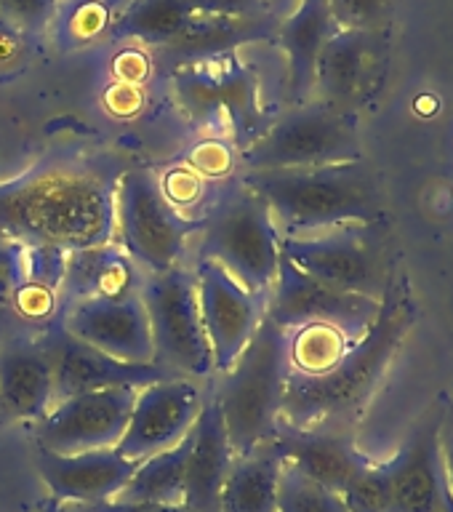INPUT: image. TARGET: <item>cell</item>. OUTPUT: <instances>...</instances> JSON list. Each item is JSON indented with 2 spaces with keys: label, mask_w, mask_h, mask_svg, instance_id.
<instances>
[{
  "label": "cell",
  "mask_w": 453,
  "mask_h": 512,
  "mask_svg": "<svg viewBox=\"0 0 453 512\" xmlns=\"http://www.w3.org/2000/svg\"><path fill=\"white\" fill-rule=\"evenodd\" d=\"M283 459L272 443L235 456L222 488V512H278Z\"/></svg>",
  "instance_id": "25"
},
{
  "label": "cell",
  "mask_w": 453,
  "mask_h": 512,
  "mask_svg": "<svg viewBox=\"0 0 453 512\" xmlns=\"http://www.w3.org/2000/svg\"><path fill=\"white\" fill-rule=\"evenodd\" d=\"M59 0H0V14L22 32H43L54 22Z\"/></svg>",
  "instance_id": "33"
},
{
  "label": "cell",
  "mask_w": 453,
  "mask_h": 512,
  "mask_svg": "<svg viewBox=\"0 0 453 512\" xmlns=\"http://www.w3.org/2000/svg\"><path fill=\"white\" fill-rule=\"evenodd\" d=\"M22 38L24 32L16 30L14 24H8L6 19L0 22V64L14 62L22 54Z\"/></svg>",
  "instance_id": "37"
},
{
  "label": "cell",
  "mask_w": 453,
  "mask_h": 512,
  "mask_svg": "<svg viewBox=\"0 0 453 512\" xmlns=\"http://www.w3.org/2000/svg\"><path fill=\"white\" fill-rule=\"evenodd\" d=\"M200 259L222 264L254 294H270L280 264V232L270 208L243 182L232 184L203 216Z\"/></svg>",
  "instance_id": "5"
},
{
  "label": "cell",
  "mask_w": 453,
  "mask_h": 512,
  "mask_svg": "<svg viewBox=\"0 0 453 512\" xmlns=\"http://www.w3.org/2000/svg\"><path fill=\"white\" fill-rule=\"evenodd\" d=\"M387 70L384 30H336L315 64L312 99L342 112L371 99Z\"/></svg>",
  "instance_id": "14"
},
{
  "label": "cell",
  "mask_w": 453,
  "mask_h": 512,
  "mask_svg": "<svg viewBox=\"0 0 453 512\" xmlns=\"http://www.w3.org/2000/svg\"><path fill=\"white\" fill-rule=\"evenodd\" d=\"M334 32L336 24L328 0H299L294 14L275 30L280 48L286 51L288 96L294 104L312 99L315 64Z\"/></svg>",
  "instance_id": "23"
},
{
  "label": "cell",
  "mask_w": 453,
  "mask_h": 512,
  "mask_svg": "<svg viewBox=\"0 0 453 512\" xmlns=\"http://www.w3.org/2000/svg\"><path fill=\"white\" fill-rule=\"evenodd\" d=\"M136 392V387H104L56 400L38 422V448L62 456L115 448L128 427Z\"/></svg>",
  "instance_id": "11"
},
{
  "label": "cell",
  "mask_w": 453,
  "mask_h": 512,
  "mask_svg": "<svg viewBox=\"0 0 453 512\" xmlns=\"http://www.w3.org/2000/svg\"><path fill=\"white\" fill-rule=\"evenodd\" d=\"M144 275L147 272L118 243L70 251L59 288V310L80 299H118L139 294Z\"/></svg>",
  "instance_id": "22"
},
{
  "label": "cell",
  "mask_w": 453,
  "mask_h": 512,
  "mask_svg": "<svg viewBox=\"0 0 453 512\" xmlns=\"http://www.w3.org/2000/svg\"><path fill=\"white\" fill-rule=\"evenodd\" d=\"M192 272L198 286L200 320L214 355V371L224 374L246 350L256 328L262 326L267 296L248 291L222 264L211 259H198V267Z\"/></svg>",
  "instance_id": "13"
},
{
  "label": "cell",
  "mask_w": 453,
  "mask_h": 512,
  "mask_svg": "<svg viewBox=\"0 0 453 512\" xmlns=\"http://www.w3.org/2000/svg\"><path fill=\"white\" fill-rule=\"evenodd\" d=\"M150 315L155 360L171 374L206 379L214 374V355L200 320L195 272L184 264L163 272H147L139 288Z\"/></svg>",
  "instance_id": "9"
},
{
  "label": "cell",
  "mask_w": 453,
  "mask_h": 512,
  "mask_svg": "<svg viewBox=\"0 0 453 512\" xmlns=\"http://www.w3.org/2000/svg\"><path fill=\"white\" fill-rule=\"evenodd\" d=\"M275 27L267 16H192L184 24L182 32L174 40H168L166 46L155 48L160 64H190L214 59L227 51L256 40L272 38Z\"/></svg>",
  "instance_id": "24"
},
{
  "label": "cell",
  "mask_w": 453,
  "mask_h": 512,
  "mask_svg": "<svg viewBox=\"0 0 453 512\" xmlns=\"http://www.w3.org/2000/svg\"><path fill=\"white\" fill-rule=\"evenodd\" d=\"M448 400L440 398L411 427L406 443L387 462L392 486V512H435L443 488L446 467L440 448V427Z\"/></svg>",
  "instance_id": "17"
},
{
  "label": "cell",
  "mask_w": 453,
  "mask_h": 512,
  "mask_svg": "<svg viewBox=\"0 0 453 512\" xmlns=\"http://www.w3.org/2000/svg\"><path fill=\"white\" fill-rule=\"evenodd\" d=\"M350 512H392V486L387 462H371L342 491Z\"/></svg>",
  "instance_id": "31"
},
{
  "label": "cell",
  "mask_w": 453,
  "mask_h": 512,
  "mask_svg": "<svg viewBox=\"0 0 453 512\" xmlns=\"http://www.w3.org/2000/svg\"><path fill=\"white\" fill-rule=\"evenodd\" d=\"M38 342L46 352L54 374V398L64 400L80 392L104 390V387H136L142 390L147 384L176 379L160 363H123L91 344L80 342L54 318L43 331H38Z\"/></svg>",
  "instance_id": "12"
},
{
  "label": "cell",
  "mask_w": 453,
  "mask_h": 512,
  "mask_svg": "<svg viewBox=\"0 0 453 512\" xmlns=\"http://www.w3.org/2000/svg\"><path fill=\"white\" fill-rule=\"evenodd\" d=\"M347 336L334 326H323V323H312L288 331V360H291V371L299 374H320L342 358L344 352L350 350Z\"/></svg>",
  "instance_id": "29"
},
{
  "label": "cell",
  "mask_w": 453,
  "mask_h": 512,
  "mask_svg": "<svg viewBox=\"0 0 453 512\" xmlns=\"http://www.w3.org/2000/svg\"><path fill=\"white\" fill-rule=\"evenodd\" d=\"M115 190L107 171L48 163L0 184V235L64 254L112 243Z\"/></svg>",
  "instance_id": "1"
},
{
  "label": "cell",
  "mask_w": 453,
  "mask_h": 512,
  "mask_svg": "<svg viewBox=\"0 0 453 512\" xmlns=\"http://www.w3.org/2000/svg\"><path fill=\"white\" fill-rule=\"evenodd\" d=\"M288 374V331L264 318L214 392L235 456L272 440L283 416Z\"/></svg>",
  "instance_id": "4"
},
{
  "label": "cell",
  "mask_w": 453,
  "mask_h": 512,
  "mask_svg": "<svg viewBox=\"0 0 453 512\" xmlns=\"http://www.w3.org/2000/svg\"><path fill=\"white\" fill-rule=\"evenodd\" d=\"M190 435L192 448L187 462L184 504L195 512H222V488L235 462V451L227 438L222 408L216 403L214 392L203 400Z\"/></svg>",
  "instance_id": "21"
},
{
  "label": "cell",
  "mask_w": 453,
  "mask_h": 512,
  "mask_svg": "<svg viewBox=\"0 0 453 512\" xmlns=\"http://www.w3.org/2000/svg\"><path fill=\"white\" fill-rule=\"evenodd\" d=\"M203 400L198 379L176 376L147 384L136 392L134 411L115 451L131 462H144L147 456L174 448L192 430Z\"/></svg>",
  "instance_id": "15"
},
{
  "label": "cell",
  "mask_w": 453,
  "mask_h": 512,
  "mask_svg": "<svg viewBox=\"0 0 453 512\" xmlns=\"http://www.w3.org/2000/svg\"><path fill=\"white\" fill-rule=\"evenodd\" d=\"M264 0H187L195 16H262Z\"/></svg>",
  "instance_id": "34"
},
{
  "label": "cell",
  "mask_w": 453,
  "mask_h": 512,
  "mask_svg": "<svg viewBox=\"0 0 453 512\" xmlns=\"http://www.w3.org/2000/svg\"><path fill=\"white\" fill-rule=\"evenodd\" d=\"M56 318L80 342L123 363H158L152 342L150 315L142 294L118 299H80L59 310Z\"/></svg>",
  "instance_id": "16"
},
{
  "label": "cell",
  "mask_w": 453,
  "mask_h": 512,
  "mask_svg": "<svg viewBox=\"0 0 453 512\" xmlns=\"http://www.w3.org/2000/svg\"><path fill=\"white\" fill-rule=\"evenodd\" d=\"M278 512H350L342 494L304 478L302 472L283 464L278 483Z\"/></svg>",
  "instance_id": "30"
},
{
  "label": "cell",
  "mask_w": 453,
  "mask_h": 512,
  "mask_svg": "<svg viewBox=\"0 0 453 512\" xmlns=\"http://www.w3.org/2000/svg\"><path fill=\"white\" fill-rule=\"evenodd\" d=\"M336 30H384L390 0H328Z\"/></svg>",
  "instance_id": "32"
},
{
  "label": "cell",
  "mask_w": 453,
  "mask_h": 512,
  "mask_svg": "<svg viewBox=\"0 0 453 512\" xmlns=\"http://www.w3.org/2000/svg\"><path fill=\"white\" fill-rule=\"evenodd\" d=\"M270 443L283 464L336 494L374 462L355 446L347 427H291L280 422Z\"/></svg>",
  "instance_id": "18"
},
{
  "label": "cell",
  "mask_w": 453,
  "mask_h": 512,
  "mask_svg": "<svg viewBox=\"0 0 453 512\" xmlns=\"http://www.w3.org/2000/svg\"><path fill=\"white\" fill-rule=\"evenodd\" d=\"M51 512H75V510H72L70 504H56V507Z\"/></svg>",
  "instance_id": "39"
},
{
  "label": "cell",
  "mask_w": 453,
  "mask_h": 512,
  "mask_svg": "<svg viewBox=\"0 0 453 512\" xmlns=\"http://www.w3.org/2000/svg\"><path fill=\"white\" fill-rule=\"evenodd\" d=\"M240 182L267 203L280 235H310L342 224L382 222V187L366 160L246 171Z\"/></svg>",
  "instance_id": "3"
},
{
  "label": "cell",
  "mask_w": 453,
  "mask_h": 512,
  "mask_svg": "<svg viewBox=\"0 0 453 512\" xmlns=\"http://www.w3.org/2000/svg\"><path fill=\"white\" fill-rule=\"evenodd\" d=\"M419 307L406 278L392 275L368 334L320 374L291 371L280 422L291 427H350L379 390L416 323Z\"/></svg>",
  "instance_id": "2"
},
{
  "label": "cell",
  "mask_w": 453,
  "mask_h": 512,
  "mask_svg": "<svg viewBox=\"0 0 453 512\" xmlns=\"http://www.w3.org/2000/svg\"><path fill=\"white\" fill-rule=\"evenodd\" d=\"M280 254L312 278L382 302L392 280L382 222L342 224L310 235H280Z\"/></svg>",
  "instance_id": "6"
},
{
  "label": "cell",
  "mask_w": 453,
  "mask_h": 512,
  "mask_svg": "<svg viewBox=\"0 0 453 512\" xmlns=\"http://www.w3.org/2000/svg\"><path fill=\"white\" fill-rule=\"evenodd\" d=\"M203 230V216L187 219L168 200L150 168H128L115 190L118 246L144 272H163L182 264L190 235Z\"/></svg>",
  "instance_id": "7"
},
{
  "label": "cell",
  "mask_w": 453,
  "mask_h": 512,
  "mask_svg": "<svg viewBox=\"0 0 453 512\" xmlns=\"http://www.w3.org/2000/svg\"><path fill=\"white\" fill-rule=\"evenodd\" d=\"M379 307L382 302L376 299L350 294V291L312 278L280 254L278 275L267 294L264 318L272 320L283 331L323 323V326L339 328L350 342H358L368 334V328L374 326Z\"/></svg>",
  "instance_id": "10"
},
{
  "label": "cell",
  "mask_w": 453,
  "mask_h": 512,
  "mask_svg": "<svg viewBox=\"0 0 453 512\" xmlns=\"http://www.w3.org/2000/svg\"><path fill=\"white\" fill-rule=\"evenodd\" d=\"M435 512H453V491L448 488V480H446V488H443V496H440L438 507Z\"/></svg>",
  "instance_id": "38"
},
{
  "label": "cell",
  "mask_w": 453,
  "mask_h": 512,
  "mask_svg": "<svg viewBox=\"0 0 453 512\" xmlns=\"http://www.w3.org/2000/svg\"><path fill=\"white\" fill-rule=\"evenodd\" d=\"M0 22H3V14H0Z\"/></svg>",
  "instance_id": "40"
},
{
  "label": "cell",
  "mask_w": 453,
  "mask_h": 512,
  "mask_svg": "<svg viewBox=\"0 0 453 512\" xmlns=\"http://www.w3.org/2000/svg\"><path fill=\"white\" fill-rule=\"evenodd\" d=\"M440 448H443V467H446L448 488L453 491V403H448L443 427H440Z\"/></svg>",
  "instance_id": "36"
},
{
  "label": "cell",
  "mask_w": 453,
  "mask_h": 512,
  "mask_svg": "<svg viewBox=\"0 0 453 512\" xmlns=\"http://www.w3.org/2000/svg\"><path fill=\"white\" fill-rule=\"evenodd\" d=\"M192 435L187 432L174 448L147 456L139 462L126 488L115 502H150V504H184L187 486V462H190Z\"/></svg>",
  "instance_id": "27"
},
{
  "label": "cell",
  "mask_w": 453,
  "mask_h": 512,
  "mask_svg": "<svg viewBox=\"0 0 453 512\" xmlns=\"http://www.w3.org/2000/svg\"><path fill=\"white\" fill-rule=\"evenodd\" d=\"M64 262H67V254L59 248L27 246V243L0 235V334H27L16 320V291L32 275H51L62 280Z\"/></svg>",
  "instance_id": "26"
},
{
  "label": "cell",
  "mask_w": 453,
  "mask_h": 512,
  "mask_svg": "<svg viewBox=\"0 0 453 512\" xmlns=\"http://www.w3.org/2000/svg\"><path fill=\"white\" fill-rule=\"evenodd\" d=\"M38 472L59 504L110 502L126 488L139 462L120 456L115 448L83 451V454H51L38 448Z\"/></svg>",
  "instance_id": "19"
},
{
  "label": "cell",
  "mask_w": 453,
  "mask_h": 512,
  "mask_svg": "<svg viewBox=\"0 0 453 512\" xmlns=\"http://www.w3.org/2000/svg\"><path fill=\"white\" fill-rule=\"evenodd\" d=\"M75 512H195L187 504H150V502H99V504H70Z\"/></svg>",
  "instance_id": "35"
},
{
  "label": "cell",
  "mask_w": 453,
  "mask_h": 512,
  "mask_svg": "<svg viewBox=\"0 0 453 512\" xmlns=\"http://www.w3.org/2000/svg\"><path fill=\"white\" fill-rule=\"evenodd\" d=\"M192 16L195 14L187 6V0H134L126 8V14L115 22L112 35L142 40L160 48L168 40H174Z\"/></svg>",
  "instance_id": "28"
},
{
  "label": "cell",
  "mask_w": 453,
  "mask_h": 512,
  "mask_svg": "<svg viewBox=\"0 0 453 512\" xmlns=\"http://www.w3.org/2000/svg\"><path fill=\"white\" fill-rule=\"evenodd\" d=\"M54 403V374L38 334L3 336L0 416L11 422H40Z\"/></svg>",
  "instance_id": "20"
},
{
  "label": "cell",
  "mask_w": 453,
  "mask_h": 512,
  "mask_svg": "<svg viewBox=\"0 0 453 512\" xmlns=\"http://www.w3.org/2000/svg\"><path fill=\"white\" fill-rule=\"evenodd\" d=\"M352 160H363L355 118L315 99L283 112L243 152L246 171L315 168Z\"/></svg>",
  "instance_id": "8"
}]
</instances>
